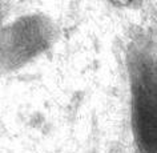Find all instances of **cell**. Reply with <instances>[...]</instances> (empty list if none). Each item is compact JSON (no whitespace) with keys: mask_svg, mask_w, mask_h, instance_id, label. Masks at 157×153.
Instances as JSON below:
<instances>
[{"mask_svg":"<svg viewBox=\"0 0 157 153\" xmlns=\"http://www.w3.org/2000/svg\"><path fill=\"white\" fill-rule=\"evenodd\" d=\"M132 92L137 139L147 153H157V41L136 51Z\"/></svg>","mask_w":157,"mask_h":153,"instance_id":"cell-1","label":"cell"}]
</instances>
